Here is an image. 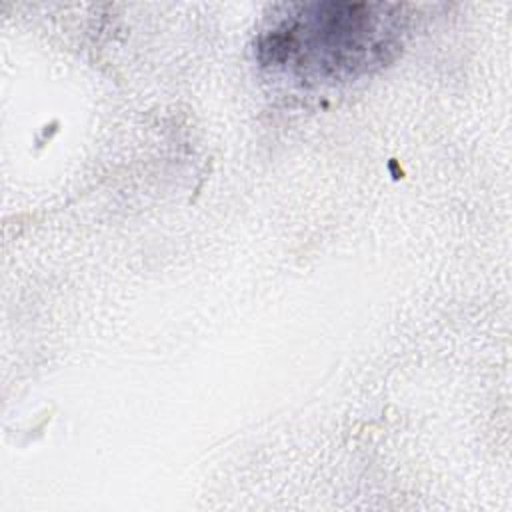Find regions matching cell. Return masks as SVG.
<instances>
[{"label":"cell","instance_id":"1","mask_svg":"<svg viewBox=\"0 0 512 512\" xmlns=\"http://www.w3.org/2000/svg\"><path fill=\"white\" fill-rule=\"evenodd\" d=\"M402 32L404 16L394 4H284L272 10L260 52L268 64L306 78H336L384 62Z\"/></svg>","mask_w":512,"mask_h":512}]
</instances>
